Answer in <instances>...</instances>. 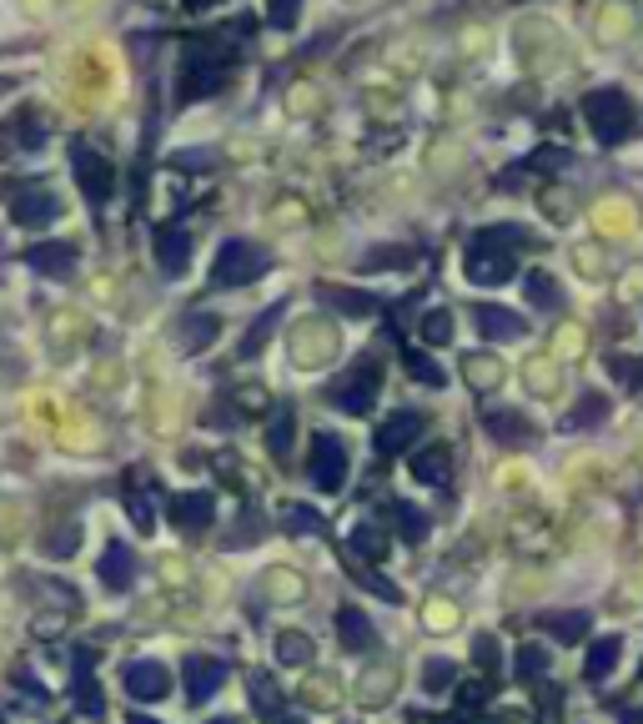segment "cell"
<instances>
[{"label": "cell", "instance_id": "1", "mask_svg": "<svg viewBox=\"0 0 643 724\" xmlns=\"http://www.w3.org/2000/svg\"><path fill=\"white\" fill-rule=\"evenodd\" d=\"M528 247L523 226H483L473 232L463 252V272L473 287H503L508 277H518V252Z\"/></svg>", "mask_w": 643, "mask_h": 724}, {"label": "cell", "instance_id": "2", "mask_svg": "<svg viewBox=\"0 0 643 724\" xmlns=\"http://www.w3.org/2000/svg\"><path fill=\"white\" fill-rule=\"evenodd\" d=\"M237 60V46H222V41H187L181 46V101H196V96L216 91L222 76L232 71Z\"/></svg>", "mask_w": 643, "mask_h": 724}, {"label": "cell", "instance_id": "3", "mask_svg": "<svg viewBox=\"0 0 643 724\" xmlns=\"http://www.w3.org/2000/svg\"><path fill=\"white\" fill-rule=\"evenodd\" d=\"M584 116L594 126V136L603 146H619L633 136V101L619 91V86H598V91L584 96Z\"/></svg>", "mask_w": 643, "mask_h": 724}, {"label": "cell", "instance_id": "4", "mask_svg": "<svg viewBox=\"0 0 643 724\" xmlns=\"http://www.w3.org/2000/svg\"><path fill=\"white\" fill-rule=\"evenodd\" d=\"M377 388H382L377 357H358V363H352L342 378L327 382V403H337L342 413L362 417V413H372V403H377Z\"/></svg>", "mask_w": 643, "mask_h": 724}, {"label": "cell", "instance_id": "5", "mask_svg": "<svg viewBox=\"0 0 643 724\" xmlns=\"http://www.w3.org/2000/svg\"><path fill=\"white\" fill-rule=\"evenodd\" d=\"M272 261H267L262 247H251V242L241 237H227L222 247H216V261H212V287H222V292H237V287L257 282V277L267 272Z\"/></svg>", "mask_w": 643, "mask_h": 724}, {"label": "cell", "instance_id": "6", "mask_svg": "<svg viewBox=\"0 0 643 724\" xmlns=\"http://www.w3.org/2000/svg\"><path fill=\"white\" fill-rule=\"evenodd\" d=\"M71 171H76V187H81L86 202H111V191H116V167H111L101 152H91L86 142H71Z\"/></svg>", "mask_w": 643, "mask_h": 724}, {"label": "cell", "instance_id": "7", "mask_svg": "<svg viewBox=\"0 0 643 724\" xmlns=\"http://www.w3.org/2000/svg\"><path fill=\"white\" fill-rule=\"evenodd\" d=\"M347 443H337L332 433H317L312 438V453H307V478L312 488H322V493H342L347 483Z\"/></svg>", "mask_w": 643, "mask_h": 724}, {"label": "cell", "instance_id": "8", "mask_svg": "<svg viewBox=\"0 0 643 724\" xmlns=\"http://www.w3.org/2000/svg\"><path fill=\"white\" fill-rule=\"evenodd\" d=\"M121 689L132 694V700L142 704H156V700H167L171 694V675L156 659H132V665L121 669Z\"/></svg>", "mask_w": 643, "mask_h": 724}, {"label": "cell", "instance_id": "9", "mask_svg": "<svg viewBox=\"0 0 643 724\" xmlns=\"http://www.w3.org/2000/svg\"><path fill=\"white\" fill-rule=\"evenodd\" d=\"M181 679H187V700L206 704L216 689L227 684V665H222V659H206V654H187V659H181Z\"/></svg>", "mask_w": 643, "mask_h": 724}, {"label": "cell", "instance_id": "10", "mask_svg": "<svg viewBox=\"0 0 643 724\" xmlns=\"http://www.w3.org/2000/svg\"><path fill=\"white\" fill-rule=\"evenodd\" d=\"M417 438H422V413H417V408H403V413L382 417V423H377V433H372V443H377V453H382V458H393V453L413 448Z\"/></svg>", "mask_w": 643, "mask_h": 724}, {"label": "cell", "instance_id": "11", "mask_svg": "<svg viewBox=\"0 0 643 724\" xmlns=\"http://www.w3.org/2000/svg\"><path fill=\"white\" fill-rule=\"evenodd\" d=\"M95 579L106 583L111 594H126V589H132L136 583V554L126 544H121V538H111L106 548H101V564H95Z\"/></svg>", "mask_w": 643, "mask_h": 724}, {"label": "cell", "instance_id": "12", "mask_svg": "<svg viewBox=\"0 0 643 724\" xmlns=\"http://www.w3.org/2000/svg\"><path fill=\"white\" fill-rule=\"evenodd\" d=\"M473 322H477V333L488 337V343H518V337L528 333V322L512 308H498V302H477Z\"/></svg>", "mask_w": 643, "mask_h": 724}, {"label": "cell", "instance_id": "13", "mask_svg": "<svg viewBox=\"0 0 643 724\" xmlns=\"http://www.w3.org/2000/svg\"><path fill=\"white\" fill-rule=\"evenodd\" d=\"M11 216L21 226H50L60 216V202H56V191L46 187H21L11 197Z\"/></svg>", "mask_w": 643, "mask_h": 724}, {"label": "cell", "instance_id": "14", "mask_svg": "<svg viewBox=\"0 0 643 724\" xmlns=\"http://www.w3.org/2000/svg\"><path fill=\"white\" fill-rule=\"evenodd\" d=\"M407 474H413L417 483H428V488H448V483H453V448H448V443H428V448H417L413 464H407Z\"/></svg>", "mask_w": 643, "mask_h": 724}, {"label": "cell", "instance_id": "15", "mask_svg": "<svg viewBox=\"0 0 643 724\" xmlns=\"http://www.w3.org/2000/svg\"><path fill=\"white\" fill-rule=\"evenodd\" d=\"M156 267L167 277H181L191 267V237L181 232V226H156Z\"/></svg>", "mask_w": 643, "mask_h": 724}, {"label": "cell", "instance_id": "16", "mask_svg": "<svg viewBox=\"0 0 643 724\" xmlns=\"http://www.w3.org/2000/svg\"><path fill=\"white\" fill-rule=\"evenodd\" d=\"M212 519H216V499L212 493H181L177 503H171V523H177L181 534H206L212 528Z\"/></svg>", "mask_w": 643, "mask_h": 724}, {"label": "cell", "instance_id": "17", "mask_svg": "<svg viewBox=\"0 0 643 724\" xmlns=\"http://www.w3.org/2000/svg\"><path fill=\"white\" fill-rule=\"evenodd\" d=\"M337 639H342L347 654H372L377 649V630L362 609H337Z\"/></svg>", "mask_w": 643, "mask_h": 724}, {"label": "cell", "instance_id": "18", "mask_svg": "<svg viewBox=\"0 0 643 724\" xmlns=\"http://www.w3.org/2000/svg\"><path fill=\"white\" fill-rule=\"evenodd\" d=\"M483 427H488L498 443H508V448H518V443L533 438V423H528L518 408H488V413H483Z\"/></svg>", "mask_w": 643, "mask_h": 724}, {"label": "cell", "instance_id": "19", "mask_svg": "<svg viewBox=\"0 0 643 724\" xmlns=\"http://www.w3.org/2000/svg\"><path fill=\"white\" fill-rule=\"evenodd\" d=\"M76 710L101 720L106 714V700H101V689L91 679V649H76Z\"/></svg>", "mask_w": 643, "mask_h": 724}, {"label": "cell", "instance_id": "20", "mask_svg": "<svg viewBox=\"0 0 643 724\" xmlns=\"http://www.w3.org/2000/svg\"><path fill=\"white\" fill-rule=\"evenodd\" d=\"M216 327H222V322H216L212 312H187V318L177 322V347L181 353H202V347L216 337Z\"/></svg>", "mask_w": 643, "mask_h": 724}, {"label": "cell", "instance_id": "21", "mask_svg": "<svg viewBox=\"0 0 643 724\" xmlns=\"http://www.w3.org/2000/svg\"><path fill=\"white\" fill-rule=\"evenodd\" d=\"M25 261L46 277H66L76 267V247H66V242H41V247L25 252Z\"/></svg>", "mask_w": 643, "mask_h": 724}, {"label": "cell", "instance_id": "22", "mask_svg": "<svg viewBox=\"0 0 643 724\" xmlns=\"http://www.w3.org/2000/svg\"><path fill=\"white\" fill-rule=\"evenodd\" d=\"M619 654H623L619 634H603V639H594V649H588V659H584V679H588V684H603L608 669L619 665Z\"/></svg>", "mask_w": 643, "mask_h": 724}, {"label": "cell", "instance_id": "23", "mask_svg": "<svg viewBox=\"0 0 643 724\" xmlns=\"http://www.w3.org/2000/svg\"><path fill=\"white\" fill-rule=\"evenodd\" d=\"M282 312H286V302H272L262 318H251L247 337L237 343V357H257V353H262V347L272 343V333H277V322H282Z\"/></svg>", "mask_w": 643, "mask_h": 724}, {"label": "cell", "instance_id": "24", "mask_svg": "<svg viewBox=\"0 0 643 724\" xmlns=\"http://www.w3.org/2000/svg\"><path fill=\"white\" fill-rule=\"evenodd\" d=\"M312 659H317V649H312L307 634H297V630H282V634H277V665H286V669H307Z\"/></svg>", "mask_w": 643, "mask_h": 724}, {"label": "cell", "instance_id": "25", "mask_svg": "<svg viewBox=\"0 0 643 724\" xmlns=\"http://www.w3.org/2000/svg\"><path fill=\"white\" fill-rule=\"evenodd\" d=\"M347 548L362 558H382L387 554V528H377V523H358L352 534H347Z\"/></svg>", "mask_w": 643, "mask_h": 724}, {"label": "cell", "instance_id": "26", "mask_svg": "<svg viewBox=\"0 0 643 724\" xmlns=\"http://www.w3.org/2000/svg\"><path fill=\"white\" fill-rule=\"evenodd\" d=\"M528 302L543 312H559L563 308V292H559V277L549 272H528Z\"/></svg>", "mask_w": 643, "mask_h": 724}, {"label": "cell", "instance_id": "27", "mask_svg": "<svg viewBox=\"0 0 643 724\" xmlns=\"http://www.w3.org/2000/svg\"><path fill=\"white\" fill-rule=\"evenodd\" d=\"M538 624H543V630H549L553 639L573 644V639H578V634L588 630V614H584V609H573V614H543V619H538Z\"/></svg>", "mask_w": 643, "mask_h": 724}, {"label": "cell", "instance_id": "28", "mask_svg": "<svg viewBox=\"0 0 643 724\" xmlns=\"http://www.w3.org/2000/svg\"><path fill=\"white\" fill-rule=\"evenodd\" d=\"M126 513H132V523L142 528V534H156V503H151V493H136V488H126Z\"/></svg>", "mask_w": 643, "mask_h": 724}, {"label": "cell", "instance_id": "29", "mask_svg": "<svg viewBox=\"0 0 643 724\" xmlns=\"http://www.w3.org/2000/svg\"><path fill=\"white\" fill-rule=\"evenodd\" d=\"M267 448H272V458H286V453H292V408H277L272 427H267Z\"/></svg>", "mask_w": 643, "mask_h": 724}, {"label": "cell", "instance_id": "30", "mask_svg": "<svg viewBox=\"0 0 643 724\" xmlns=\"http://www.w3.org/2000/svg\"><path fill=\"white\" fill-rule=\"evenodd\" d=\"M403 363H407V372H413L417 382H428V388H442V382H448V378H442V368L432 363L428 353H413V347H403Z\"/></svg>", "mask_w": 643, "mask_h": 724}, {"label": "cell", "instance_id": "31", "mask_svg": "<svg viewBox=\"0 0 643 724\" xmlns=\"http://www.w3.org/2000/svg\"><path fill=\"white\" fill-rule=\"evenodd\" d=\"M512 675L523 679V684H533L538 675H549V649H538V644H523V649H518V669H512Z\"/></svg>", "mask_w": 643, "mask_h": 724}, {"label": "cell", "instance_id": "32", "mask_svg": "<svg viewBox=\"0 0 643 724\" xmlns=\"http://www.w3.org/2000/svg\"><path fill=\"white\" fill-rule=\"evenodd\" d=\"M393 519H397V528H403L407 544H422V538H428V519H422L413 503H393Z\"/></svg>", "mask_w": 643, "mask_h": 724}, {"label": "cell", "instance_id": "33", "mask_svg": "<svg viewBox=\"0 0 643 724\" xmlns=\"http://www.w3.org/2000/svg\"><path fill=\"white\" fill-rule=\"evenodd\" d=\"M608 417V398L603 392H584V403H578V413H568V427H594Z\"/></svg>", "mask_w": 643, "mask_h": 724}, {"label": "cell", "instance_id": "34", "mask_svg": "<svg viewBox=\"0 0 643 724\" xmlns=\"http://www.w3.org/2000/svg\"><path fill=\"white\" fill-rule=\"evenodd\" d=\"M251 704L272 720V714H282V689H277L267 675H257V679H251Z\"/></svg>", "mask_w": 643, "mask_h": 724}, {"label": "cell", "instance_id": "35", "mask_svg": "<svg viewBox=\"0 0 643 724\" xmlns=\"http://www.w3.org/2000/svg\"><path fill=\"white\" fill-rule=\"evenodd\" d=\"M453 679H458V665H448V659H428V665H422V689H428V694H442Z\"/></svg>", "mask_w": 643, "mask_h": 724}, {"label": "cell", "instance_id": "36", "mask_svg": "<svg viewBox=\"0 0 643 724\" xmlns=\"http://www.w3.org/2000/svg\"><path fill=\"white\" fill-rule=\"evenodd\" d=\"M417 333L428 337V343H448L453 337V312H442V308H432L428 318L417 322Z\"/></svg>", "mask_w": 643, "mask_h": 724}, {"label": "cell", "instance_id": "37", "mask_svg": "<svg viewBox=\"0 0 643 724\" xmlns=\"http://www.w3.org/2000/svg\"><path fill=\"white\" fill-rule=\"evenodd\" d=\"M608 372H613L623 388H643V357H608Z\"/></svg>", "mask_w": 643, "mask_h": 724}, {"label": "cell", "instance_id": "38", "mask_svg": "<svg viewBox=\"0 0 643 724\" xmlns=\"http://www.w3.org/2000/svg\"><path fill=\"white\" fill-rule=\"evenodd\" d=\"M76 544H81V528H76V523H66V534H50L46 538V554L50 558H71Z\"/></svg>", "mask_w": 643, "mask_h": 724}, {"label": "cell", "instance_id": "39", "mask_svg": "<svg viewBox=\"0 0 643 724\" xmlns=\"http://www.w3.org/2000/svg\"><path fill=\"white\" fill-rule=\"evenodd\" d=\"M282 519H286V528H292V534H322V519L312 509H297V503H292Z\"/></svg>", "mask_w": 643, "mask_h": 724}, {"label": "cell", "instance_id": "40", "mask_svg": "<svg viewBox=\"0 0 643 724\" xmlns=\"http://www.w3.org/2000/svg\"><path fill=\"white\" fill-rule=\"evenodd\" d=\"M322 298L332 302V308H347V312H372V308H377L372 298H358V292H337V287H322Z\"/></svg>", "mask_w": 643, "mask_h": 724}, {"label": "cell", "instance_id": "41", "mask_svg": "<svg viewBox=\"0 0 643 724\" xmlns=\"http://www.w3.org/2000/svg\"><path fill=\"white\" fill-rule=\"evenodd\" d=\"M387 684H393V669H382V675H368V679H362V700H368V704H382L387 694H393Z\"/></svg>", "mask_w": 643, "mask_h": 724}, {"label": "cell", "instance_id": "42", "mask_svg": "<svg viewBox=\"0 0 643 724\" xmlns=\"http://www.w3.org/2000/svg\"><path fill=\"white\" fill-rule=\"evenodd\" d=\"M563 161H568V152H559V146H549V152H533L523 161V167H533V171H559Z\"/></svg>", "mask_w": 643, "mask_h": 724}, {"label": "cell", "instance_id": "43", "mask_svg": "<svg viewBox=\"0 0 643 724\" xmlns=\"http://www.w3.org/2000/svg\"><path fill=\"white\" fill-rule=\"evenodd\" d=\"M463 368H467V378H473L477 388H488V382H493V363H488V357H463Z\"/></svg>", "mask_w": 643, "mask_h": 724}, {"label": "cell", "instance_id": "44", "mask_svg": "<svg viewBox=\"0 0 643 724\" xmlns=\"http://www.w3.org/2000/svg\"><path fill=\"white\" fill-rule=\"evenodd\" d=\"M267 724H307V720H302V714H286V710H282V714H272Z\"/></svg>", "mask_w": 643, "mask_h": 724}, {"label": "cell", "instance_id": "45", "mask_svg": "<svg viewBox=\"0 0 643 724\" xmlns=\"http://www.w3.org/2000/svg\"><path fill=\"white\" fill-rule=\"evenodd\" d=\"M619 724H643V710H623V714H619Z\"/></svg>", "mask_w": 643, "mask_h": 724}, {"label": "cell", "instance_id": "46", "mask_svg": "<svg viewBox=\"0 0 643 724\" xmlns=\"http://www.w3.org/2000/svg\"><path fill=\"white\" fill-rule=\"evenodd\" d=\"M126 724H156V720H142V714H132V720H126Z\"/></svg>", "mask_w": 643, "mask_h": 724}, {"label": "cell", "instance_id": "47", "mask_svg": "<svg viewBox=\"0 0 643 724\" xmlns=\"http://www.w3.org/2000/svg\"><path fill=\"white\" fill-rule=\"evenodd\" d=\"M212 724H241V720H212Z\"/></svg>", "mask_w": 643, "mask_h": 724}, {"label": "cell", "instance_id": "48", "mask_svg": "<svg viewBox=\"0 0 643 724\" xmlns=\"http://www.w3.org/2000/svg\"><path fill=\"white\" fill-rule=\"evenodd\" d=\"M0 724H5V720H0Z\"/></svg>", "mask_w": 643, "mask_h": 724}]
</instances>
